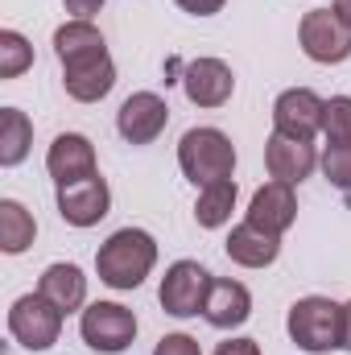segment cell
<instances>
[{"label":"cell","instance_id":"26","mask_svg":"<svg viewBox=\"0 0 351 355\" xmlns=\"http://www.w3.org/2000/svg\"><path fill=\"white\" fill-rule=\"evenodd\" d=\"M153 355H203V347H198V339H190V335L174 331V335H162V339H157Z\"/></svg>","mask_w":351,"mask_h":355},{"label":"cell","instance_id":"4","mask_svg":"<svg viewBox=\"0 0 351 355\" xmlns=\"http://www.w3.org/2000/svg\"><path fill=\"white\" fill-rule=\"evenodd\" d=\"M62 310L54 302H46L42 293H21L8 306V335L25 347V352H50L62 335Z\"/></svg>","mask_w":351,"mask_h":355},{"label":"cell","instance_id":"19","mask_svg":"<svg viewBox=\"0 0 351 355\" xmlns=\"http://www.w3.org/2000/svg\"><path fill=\"white\" fill-rule=\"evenodd\" d=\"M54 54H58L62 67H79V62H91V58L108 54V42H103V33L91 21H75L71 17L67 25L54 29Z\"/></svg>","mask_w":351,"mask_h":355},{"label":"cell","instance_id":"16","mask_svg":"<svg viewBox=\"0 0 351 355\" xmlns=\"http://www.w3.org/2000/svg\"><path fill=\"white\" fill-rule=\"evenodd\" d=\"M37 293L46 302H54L62 314H83L87 310V277H83L79 265H67V261L46 265V272L37 277Z\"/></svg>","mask_w":351,"mask_h":355},{"label":"cell","instance_id":"15","mask_svg":"<svg viewBox=\"0 0 351 355\" xmlns=\"http://www.w3.org/2000/svg\"><path fill=\"white\" fill-rule=\"evenodd\" d=\"M203 318L215 327V331H236L252 318V293L244 281H232V277H215L211 281V293H207V306H203Z\"/></svg>","mask_w":351,"mask_h":355},{"label":"cell","instance_id":"31","mask_svg":"<svg viewBox=\"0 0 351 355\" xmlns=\"http://www.w3.org/2000/svg\"><path fill=\"white\" fill-rule=\"evenodd\" d=\"M331 8H335V12H339V17H343V21L351 25V0H335Z\"/></svg>","mask_w":351,"mask_h":355},{"label":"cell","instance_id":"22","mask_svg":"<svg viewBox=\"0 0 351 355\" xmlns=\"http://www.w3.org/2000/svg\"><path fill=\"white\" fill-rule=\"evenodd\" d=\"M37 236V219L25 211V202L17 198H0V252L21 257Z\"/></svg>","mask_w":351,"mask_h":355},{"label":"cell","instance_id":"17","mask_svg":"<svg viewBox=\"0 0 351 355\" xmlns=\"http://www.w3.org/2000/svg\"><path fill=\"white\" fill-rule=\"evenodd\" d=\"M62 87L75 103H99L103 95H112V87H116L112 54H99V58L79 62V67H62Z\"/></svg>","mask_w":351,"mask_h":355},{"label":"cell","instance_id":"11","mask_svg":"<svg viewBox=\"0 0 351 355\" xmlns=\"http://www.w3.org/2000/svg\"><path fill=\"white\" fill-rule=\"evenodd\" d=\"M182 91L194 107H223L236 91V75L223 58H194V62H186Z\"/></svg>","mask_w":351,"mask_h":355},{"label":"cell","instance_id":"9","mask_svg":"<svg viewBox=\"0 0 351 355\" xmlns=\"http://www.w3.org/2000/svg\"><path fill=\"white\" fill-rule=\"evenodd\" d=\"M170 124V103L157 91H132L116 112V132L128 145H153Z\"/></svg>","mask_w":351,"mask_h":355},{"label":"cell","instance_id":"27","mask_svg":"<svg viewBox=\"0 0 351 355\" xmlns=\"http://www.w3.org/2000/svg\"><path fill=\"white\" fill-rule=\"evenodd\" d=\"M174 4L182 12H190V17H215L228 0H174Z\"/></svg>","mask_w":351,"mask_h":355},{"label":"cell","instance_id":"7","mask_svg":"<svg viewBox=\"0 0 351 355\" xmlns=\"http://www.w3.org/2000/svg\"><path fill=\"white\" fill-rule=\"evenodd\" d=\"M211 281H215V277L198 265V261H174V265L166 268L162 285H157V302H162V310L174 314V318H194V314H203V306H207Z\"/></svg>","mask_w":351,"mask_h":355},{"label":"cell","instance_id":"2","mask_svg":"<svg viewBox=\"0 0 351 355\" xmlns=\"http://www.w3.org/2000/svg\"><path fill=\"white\" fill-rule=\"evenodd\" d=\"M178 170L198 190L211 186V182L232 178L236 174V145H232V137L223 128H211V124H198V128L182 132V141H178Z\"/></svg>","mask_w":351,"mask_h":355},{"label":"cell","instance_id":"14","mask_svg":"<svg viewBox=\"0 0 351 355\" xmlns=\"http://www.w3.org/2000/svg\"><path fill=\"white\" fill-rule=\"evenodd\" d=\"M252 227H261L268 236H285L289 227H293V219H298V194H293V186L289 182H264L261 190L252 194V202H248V215H244Z\"/></svg>","mask_w":351,"mask_h":355},{"label":"cell","instance_id":"24","mask_svg":"<svg viewBox=\"0 0 351 355\" xmlns=\"http://www.w3.org/2000/svg\"><path fill=\"white\" fill-rule=\"evenodd\" d=\"M323 137H327V145H348L351 141V95H331L327 99Z\"/></svg>","mask_w":351,"mask_h":355},{"label":"cell","instance_id":"23","mask_svg":"<svg viewBox=\"0 0 351 355\" xmlns=\"http://www.w3.org/2000/svg\"><path fill=\"white\" fill-rule=\"evenodd\" d=\"M33 67V46L17 29H0V79H21Z\"/></svg>","mask_w":351,"mask_h":355},{"label":"cell","instance_id":"10","mask_svg":"<svg viewBox=\"0 0 351 355\" xmlns=\"http://www.w3.org/2000/svg\"><path fill=\"white\" fill-rule=\"evenodd\" d=\"M46 174L54 178V186H71V182H83L95 178V145H91L83 132H58L46 149Z\"/></svg>","mask_w":351,"mask_h":355},{"label":"cell","instance_id":"25","mask_svg":"<svg viewBox=\"0 0 351 355\" xmlns=\"http://www.w3.org/2000/svg\"><path fill=\"white\" fill-rule=\"evenodd\" d=\"M318 166H323V178H327L335 190L351 194V141L348 145H327L323 157H318Z\"/></svg>","mask_w":351,"mask_h":355},{"label":"cell","instance_id":"21","mask_svg":"<svg viewBox=\"0 0 351 355\" xmlns=\"http://www.w3.org/2000/svg\"><path fill=\"white\" fill-rule=\"evenodd\" d=\"M33 149V120L21 107H0V166L12 170Z\"/></svg>","mask_w":351,"mask_h":355},{"label":"cell","instance_id":"20","mask_svg":"<svg viewBox=\"0 0 351 355\" xmlns=\"http://www.w3.org/2000/svg\"><path fill=\"white\" fill-rule=\"evenodd\" d=\"M236 198H240L236 178H223V182L203 186V190H198V198H194V223H198V227H207V232L223 227V223L232 219V211H236Z\"/></svg>","mask_w":351,"mask_h":355},{"label":"cell","instance_id":"1","mask_svg":"<svg viewBox=\"0 0 351 355\" xmlns=\"http://www.w3.org/2000/svg\"><path fill=\"white\" fill-rule=\"evenodd\" d=\"M157 265V240L145 227H120L112 232L99 252H95V272L108 289H137Z\"/></svg>","mask_w":351,"mask_h":355},{"label":"cell","instance_id":"5","mask_svg":"<svg viewBox=\"0 0 351 355\" xmlns=\"http://www.w3.org/2000/svg\"><path fill=\"white\" fill-rule=\"evenodd\" d=\"M298 46L318 67H339L351 58V25L335 8H310L298 25Z\"/></svg>","mask_w":351,"mask_h":355},{"label":"cell","instance_id":"6","mask_svg":"<svg viewBox=\"0 0 351 355\" xmlns=\"http://www.w3.org/2000/svg\"><path fill=\"white\" fill-rule=\"evenodd\" d=\"M79 335L91 352L99 355H120L132 347L137 339V314L120 302H91L79 314Z\"/></svg>","mask_w":351,"mask_h":355},{"label":"cell","instance_id":"29","mask_svg":"<svg viewBox=\"0 0 351 355\" xmlns=\"http://www.w3.org/2000/svg\"><path fill=\"white\" fill-rule=\"evenodd\" d=\"M62 4H67V12H71L75 21H91V17H95L108 0H62Z\"/></svg>","mask_w":351,"mask_h":355},{"label":"cell","instance_id":"12","mask_svg":"<svg viewBox=\"0 0 351 355\" xmlns=\"http://www.w3.org/2000/svg\"><path fill=\"white\" fill-rule=\"evenodd\" d=\"M108 211H112V190H108V182L99 174L83 178V182H71V186H58V215H62V223L95 227Z\"/></svg>","mask_w":351,"mask_h":355},{"label":"cell","instance_id":"8","mask_svg":"<svg viewBox=\"0 0 351 355\" xmlns=\"http://www.w3.org/2000/svg\"><path fill=\"white\" fill-rule=\"evenodd\" d=\"M323 112H327V99L318 91L289 87L273 99V132L293 141H314L323 132Z\"/></svg>","mask_w":351,"mask_h":355},{"label":"cell","instance_id":"13","mask_svg":"<svg viewBox=\"0 0 351 355\" xmlns=\"http://www.w3.org/2000/svg\"><path fill=\"white\" fill-rule=\"evenodd\" d=\"M264 170H268L273 182L298 186L318 170V149H314V141H293V137L273 132L264 141Z\"/></svg>","mask_w":351,"mask_h":355},{"label":"cell","instance_id":"28","mask_svg":"<svg viewBox=\"0 0 351 355\" xmlns=\"http://www.w3.org/2000/svg\"><path fill=\"white\" fill-rule=\"evenodd\" d=\"M215 355H261V343L257 339H223Z\"/></svg>","mask_w":351,"mask_h":355},{"label":"cell","instance_id":"3","mask_svg":"<svg viewBox=\"0 0 351 355\" xmlns=\"http://www.w3.org/2000/svg\"><path fill=\"white\" fill-rule=\"evenodd\" d=\"M285 331L289 339L310 355L335 352L343 343V306L323 297V293H310V297H298L289 306V318H285Z\"/></svg>","mask_w":351,"mask_h":355},{"label":"cell","instance_id":"18","mask_svg":"<svg viewBox=\"0 0 351 355\" xmlns=\"http://www.w3.org/2000/svg\"><path fill=\"white\" fill-rule=\"evenodd\" d=\"M223 248H228V261L240 265V268H268L281 257V240L261 232V227H252L248 219L240 227H232V236H228Z\"/></svg>","mask_w":351,"mask_h":355},{"label":"cell","instance_id":"30","mask_svg":"<svg viewBox=\"0 0 351 355\" xmlns=\"http://www.w3.org/2000/svg\"><path fill=\"white\" fill-rule=\"evenodd\" d=\"M343 352H351V302H343Z\"/></svg>","mask_w":351,"mask_h":355}]
</instances>
